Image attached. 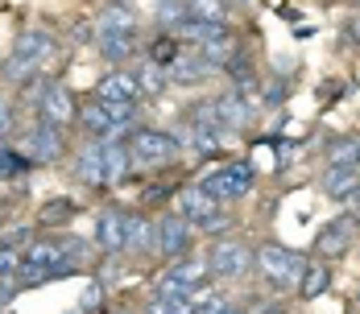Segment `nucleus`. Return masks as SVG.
Returning <instances> with one entry per match:
<instances>
[{
    "label": "nucleus",
    "mask_w": 360,
    "mask_h": 314,
    "mask_svg": "<svg viewBox=\"0 0 360 314\" xmlns=\"http://www.w3.org/2000/svg\"><path fill=\"white\" fill-rule=\"evenodd\" d=\"M252 261H257L261 277L269 281L274 289H298V281L307 273V256L286 248V244H261Z\"/></svg>",
    "instance_id": "f257e3e1"
},
{
    "label": "nucleus",
    "mask_w": 360,
    "mask_h": 314,
    "mask_svg": "<svg viewBox=\"0 0 360 314\" xmlns=\"http://www.w3.org/2000/svg\"><path fill=\"white\" fill-rule=\"evenodd\" d=\"M54 50H58V46H54V37L41 34V30L21 34V37H17V46H13V54H8V63H4V79L25 87V83L37 74V67H41Z\"/></svg>",
    "instance_id": "f03ea898"
},
{
    "label": "nucleus",
    "mask_w": 360,
    "mask_h": 314,
    "mask_svg": "<svg viewBox=\"0 0 360 314\" xmlns=\"http://www.w3.org/2000/svg\"><path fill=\"white\" fill-rule=\"evenodd\" d=\"M199 186H203L219 207H224V203H236V199L252 195V186H257V170H252L249 162H224V166H216L207 178H199Z\"/></svg>",
    "instance_id": "7ed1b4c3"
},
{
    "label": "nucleus",
    "mask_w": 360,
    "mask_h": 314,
    "mask_svg": "<svg viewBox=\"0 0 360 314\" xmlns=\"http://www.w3.org/2000/svg\"><path fill=\"white\" fill-rule=\"evenodd\" d=\"M174 215H182L191 228H203V232H219V228H228V215L219 211V203L199 186V182H191V186H182L179 199H174Z\"/></svg>",
    "instance_id": "20e7f679"
},
{
    "label": "nucleus",
    "mask_w": 360,
    "mask_h": 314,
    "mask_svg": "<svg viewBox=\"0 0 360 314\" xmlns=\"http://www.w3.org/2000/svg\"><path fill=\"white\" fill-rule=\"evenodd\" d=\"M203 277H207V261H199L195 252H191V256H179V261H170L166 273L158 277L153 298H191L195 289H203Z\"/></svg>",
    "instance_id": "39448f33"
},
{
    "label": "nucleus",
    "mask_w": 360,
    "mask_h": 314,
    "mask_svg": "<svg viewBox=\"0 0 360 314\" xmlns=\"http://www.w3.org/2000/svg\"><path fill=\"white\" fill-rule=\"evenodd\" d=\"M207 277L216 281H240L252 269V248L245 240H216L207 248Z\"/></svg>",
    "instance_id": "423d86ee"
},
{
    "label": "nucleus",
    "mask_w": 360,
    "mask_h": 314,
    "mask_svg": "<svg viewBox=\"0 0 360 314\" xmlns=\"http://www.w3.org/2000/svg\"><path fill=\"white\" fill-rule=\"evenodd\" d=\"M79 124H83L87 140H116L124 129H129V112H124V107H108V104H100V100H91V104L79 107Z\"/></svg>",
    "instance_id": "0eeeda50"
},
{
    "label": "nucleus",
    "mask_w": 360,
    "mask_h": 314,
    "mask_svg": "<svg viewBox=\"0 0 360 314\" xmlns=\"http://www.w3.org/2000/svg\"><path fill=\"white\" fill-rule=\"evenodd\" d=\"M191 244H195V228L182 215H162L153 223V252H162L166 261L191 256Z\"/></svg>",
    "instance_id": "6e6552de"
},
{
    "label": "nucleus",
    "mask_w": 360,
    "mask_h": 314,
    "mask_svg": "<svg viewBox=\"0 0 360 314\" xmlns=\"http://www.w3.org/2000/svg\"><path fill=\"white\" fill-rule=\"evenodd\" d=\"M124 145H129L133 162H141V166H166V162L179 153L174 133H162V129H137Z\"/></svg>",
    "instance_id": "1a4fd4ad"
},
{
    "label": "nucleus",
    "mask_w": 360,
    "mask_h": 314,
    "mask_svg": "<svg viewBox=\"0 0 360 314\" xmlns=\"http://www.w3.org/2000/svg\"><path fill=\"white\" fill-rule=\"evenodd\" d=\"M37 120L50 124V129H67V124L79 120V104H75V91L67 83L50 79V87L41 91V104H37Z\"/></svg>",
    "instance_id": "9d476101"
},
{
    "label": "nucleus",
    "mask_w": 360,
    "mask_h": 314,
    "mask_svg": "<svg viewBox=\"0 0 360 314\" xmlns=\"http://www.w3.org/2000/svg\"><path fill=\"white\" fill-rule=\"evenodd\" d=\"M96 100L108 107H124V112H133V104L141 100V91H137V74L124 67H112L108 74H100V83H96Z\"/></svg>",
    "instance_id": "9b49d317"
},
{
    "label": "nucleus",
    "mask_w": 360,
    "mask_h": 314,
    "mask_svg": "<svg viewBox=\"0 0 360 314\" xmlns=\"http://www.w3.org/2000/svg\"><path fill=\"white\" fill-rule=\"evenodd\" d=\"M21 157L34 162V166H50V162H58V157H63V129H50V124L37 120L34 129L25 133V140H21Z\"/></svg>",
    "instance_id": "f8f14e48"
},
{
    "label": "nucleus",
    "mask_w": 360,
    "mask_h": 314,
    "mask_svg": "<svg viewBox=\"0 0 360 314\" xmlns=\"http://www.w3.org/2000/svg\"><path fill=\"white\" fill-rule=\"evenodd\" d=\"M224 129H207V124H195V120H186V129H182L179 137V149H186V153H195V157H212V153H219V145H224Z\"/></svg>",
    "instance_id": "ddd939ff"
},
{
    "label": "nucleus",
    "mask_w": 360,
    "mask_h": 314,
    "mask_svg": "<svg viewBox=\"0 0 360 314\" xmlns=\"http://www.w3.org/2000/svg\"><path fill=\"white\" fill-rule=\"evenodd\" d=\"M96 248L104 256H120L124 252V211H100L96 215Z\"/></svg>",
    "instance_id": "4468645a"
},
{
    "label": "nucleus",
    "mask_w": 360,
    "mask_h": 314,
    "mask_svg": "<svg viewBox=\"0 0 360 314\" xmlns=\"http://www.w3.org/2000/svg\"><path fill=\"white\" fill-rule=\"evenodd\" d=\"M323 190L335 203H348L360 195V170L356 166H327L323 170Z\"/></svg>",
    "instance_id": "2eb2a0df"
},
{
    "label": "nucleus",
    "mask_w": 360,
    "mask_h": 314,
    "mask_svg": "<svg viewBox=\"0 0 360 314\" xmlns=\"http://www.w3.org/2000/svg\"><path fill=\"white\" fill-rule=\"evenodd\" d=\"M207 74H212V67H207L195 50H179L174 63L166 67V79H170L174 87H191V83H199V79H207Z\"/></svg>",
    "instance_id": "dca6fc26"
},
{
    "label": "nucleus",
    "mask_w": 360,
    "mask_h": 314,
    "mask_svg": "<svg viewBox=\"0 0 360 314\" xmlns=\"http://www.w3.org/2000/svg\"><path fill=\"white\" fill-rule=\"evenodd\" d=\"M212 107H216V116H219V129L228 133V129H249L252 124V112H249V104L236 96V91H224V96H216L212 100Z\"/></svg>",
    "instance_id": "f3484780"
},
{
    "label": "nucleus",
    "mask_w": 360,
    "mask_h": 314,
    "mask_svg": "<svg viewBox=\"0 0 360 314\" xmlns=\"http://www.w3.org/2000/svg\"><path fill=\"white\" fill-rule=\"evenodd\" d=\"M315 248H319L323 256H340V252L356 248V223H352V219H335V223H327L323 232H319V240H315Z\"/></svg>",
    "instance_id": "a211bd4d"
},
{
    "label": "nucleus",
    "mask_w": 360,
    "mask_h": 314,
    "mask_svg": "<svg viewBox=\"0 0 360 314\" xmlns=\"http://www.w3.org/2000/svg\"><path fill=\"white\" fill-rule=\"evenodd\" d=\"M75 174L87 186H104V140H87L75 153Z\"/></svg>",
    "instance_id": "6ab92c4d"
},
{
    "label": "nucleus",
    "mask_w": 360,
    "mask_h": 314,
    "mask_svg": "<svg viewBox=\"0 0 360 314\" xmlns=\"http://www.w3.org/2000/svg\"><path fill=\"white\" fill-rule=\"evenodd\" d=\"M96 50H100V58H104L108 67H124V63L137 54V34H100Z\"/></svg>",
    "instance_id": "aec40b11"
},
{
    "label": "nucleus",
    "mask_w": 360,
    "mask_h": 314,
    "mask_svg": "<svg viewBox=\"0 0 360 314\" xmlns=\"http://www.w3.org/2000/svg\"><path fill=\"white\" fill-rule=\"evenodd\" d=\"M133 166V153L124 140H104V186H120Z\"/></svg>",
    "instance_id": "412c9836"
},
{
    "label": "nucleus",
    "mask_w": 360,
    "mask_h": 314,
    "mask_svg": "<svg viewBox=\"0 0 360 314\" xmlns=\"http://www.w3.org/2000/svg\"><path fill=\"white\" fill-rule=\"evenodd\" d=\"M186 4V21H207V25H228L232 8L228 0H182Z\"/></svg>",
    "instance_id": "4be33fe9"
},
{
    "label": "nucleus",
    "mask_w": 360,
    "mask_h": 314,
    "mask_svg": "<svg viewBox=\"0 0 360 314\" xmlns=\"http://www.w3.org/2000/svg\"><path fill=\"white\" fill-rule=\"evenodd\" d=\"M327 289H331V269L319 265V261H307V273L298 281V298L302 302H315V298H323Z\"/></svg>",
    "instance_id": "5701e85b"
},
{
    "label": "nucleus",
    "mask_w": 360,
    "mask_h": 314,
    "mask_svg": "<svg viewBox=\"0 0 360 314\" xmlns=\"http://www.w3.org/2000/svg\"><path fill=\"white\" fill-rule=\"evenodd\" d=\"M124 252H153V223L145 215H124Z\"/></svg>",
    "instance_id": "b1692460"
},
{
    "label": "nucleus",
    "mask_w": 360,
    "mask_h": 314,
    "mask_svg": "<svg viewBox=\"0 0 360 314\" xmlns=\"http://www.w3.org/2000/svg\"><path fill=\"white\" fill-rule=\"evenodd\" d=\"M133 74H137V91H141V96H149V100H153V96H162V91L170 87L166 67H158V63H149V58H145V63L133 70Z\"/></svg>",
    "instance_id": "393cba45"
},
{
    "label": "nucleus",
    "mask_w": 360,
    "mask_h": 314,
    "mask_svg": "<svg viewBox=\"0 0 360 314\" xmlns=\"http://www.w3.org/2000/svg\"><path fill=\"white\" fill-rule=\"evenodd\" d=\"M96 25H100V34H137V21H133L129 13H116V8L100 13Z\"/></svg>",
    "instance_id": "a878e982"
},
{
    "label": "nucleus",
    "mask_w": 360,
    "mask_h": 314,
    "mask_svg": "<svg viewBox=\"0 0 360 314\" xmlns=\"http://www.w3.org/2000/svg\"><path fill=\"white\" fill-rule=\"evenodd\" d=\"M356 157V137H335L327 145V166H352Z\"/></svg>",
    "instance_id": "bb28decb"
},
{
    "label": "nucleus",
    "mask_w": 360,
    "mask_h": 314,
    "mask_svg": "<svg viewBox=\"0 0 360 314\" xmlns=\"http://www.w3.org/2000/svg\"><path fill=\"white\" fill-rule=\"evenodd\" d=\"M158 21H162L166 30H179L182 21H186V4H182V0H162V4H158Z\"/></svg>",
    "instance_id": "cd10ccee"
},
{
    "label": "nucleus",
    "mask_w": 360,
    "mask_h": 314,
    "mask_svg": "<svg viewBox=\"0 0 360 314\" xmlns=\"http://www.w3.org/2000/svg\"><path fill=\"white\" fill-rule=\"evenodd\" d=\"M174 54H179V41H174V37H158V41L149 46V63H158V67H170Z\"/></svg>",
    "instance_id": "c85d7f7f"
},
{
    "label": "nucleus",
    "mask_w": 360,
    "mask_h": 314,
    "mask_svg": "<svg viewBox=\"0 0 360 314\" xmlns=\"http://www.w3.org/2000/svg\"><path fill=\"white\" fill-rule=\"evenodd\" d=\"M21 166H25V157H17L8 145H0V182L17 178V174H21Z\"/></svg>",
    "instance_id": "c756f323"
},
{
    "label": "nucleus",
    "mask_w": 360,
    "mask_h": 314,
    "mask_svg": "<svg viewBox=\"0 0 360 314\" xmlns=\"http://www.w3.org/2000/svg\"><path fill=\"white\" fill-rule=\"evenodd\" d=\"M17 269H21V252L13 244H0V277H17Z\"/></svg>",
    "instance_id": "7c9ffc66"
},
{
    "label": "nucleus",
    "mask_w": 360,
    "mask_h": 314,
    "mask_svg": "<svg viewBox=\"0 0 360 314\" xmlns=\"http://www.w3.org/2000/svg\"><path fill=\"white\" fill-rule=\"evenodd\" d=\"M13 133H17V107L8 104V100H0V145L13 137Z\"/></svg>",
    "instance_id": "2f4dec72"
},
{
    "label": "nucleus",
    "mask_w": 360,
    "mask_h": 314,
    "mask_svg": "<svg viewBox=\"0 0 360 314\" xmlns=\"http://www.w3.org/2000/svg\"><path fill=\"white\" fill-rule=\"evenodd\" d=\"M17 289H21V285H17V277H0V310L13 302V294H17Z\"/></svg>",
    "instance_id": "473e14b6"
},
{
    "label": "nucleus",
    "mask_w": 360,
    "mask_h": 314,
    "mask_svg": "<svg viewBox=\"0 0 360 314\" xmlns=\"http://www.w3.org/2000/svg\"><path fill=\"white\" fill-rule=\"evenodd\" d=\"M96 302H104V285H100V281H91L87 294H83V306H96Z\"/></svg>",
    "instance_id": "72a5a7b5"
},
{
    "label": "nucleus",
    "mask_w": 360,
    "mask_h": 314,
    "mask_svg": "<svg viewBox=\"0 0 360 314\" xmlns=\"http://www.w3.org/2000/svg\"><path fill=\"white\" fill-rule=\"evenodd\" d=\"M58 211H71V203H50V207H46V215H41V219H46V223H58V219H63Z\"/></svg>",
    "instance_id": "f704fd0d"
},
{
    "label": "nucleus",
    "mask_w": 360,
    "mask_h": 314,
    "mask_svg": "<svg viewBox=\"0 0 360 314\" xmlns=\"http://www.w3.org/2000/svg\"><path fill=\"white\" fill-rule=\"evenodd\" d=\"M348 37H352V41L360 46V17H352V25H348Z\"/></svg>",
    "instance_id": "c9c22d12"
},
{
    "label": "nucleus",
    "mask_w": 360,
    "mask_h": 314,
    "mask_svg": "<svg viewBox=\"0 0 360 314\" xmlns=\"http://www.w3.org/2000/svg\"><path fill=\"white\" fill-rule=\"evenodd\" d=\"M352 166L360 170V137H356V157H352Z\"/></svg>",
    "instance_id": "e433bc0d"
},
{
    "label": "nucleus",
    "mask_w": 360,
    "mask_h": 314,
    "mask_svg": "<svg viewBox=\"0 0 360 314\" xmlns=\"http://www.w3.org/2000/svg\"><path fill=\"white\" fill-rule=\"evenodd\" d=\"M257 314H286V310H278V306H269V310H257Z\"/></svg>",
    "instance_id": "4c0bfd02"
},
{
    "label": "nucleus",
    "mask_w": 360,
    "mask_h": 314,
    "mask_svg": "<svg viewBox=\"0 0 360 314\" xmlns=\"http://www.w3.org/2000/svg\"><path fill=\"white\" fill-rule=\"evenodd\" d=\"M352 4H360V0H352Z\"/></svg>",
    "instance_id": "58836bf2"
},
{
    "label": "nucleus",
    "mask_w": 360,
    "mask_h": 314,
    "mask_svg": "<svg viewBox=\"0 0 360 314\" xmlns=\"http://www.w3.org/2000/svg\"><path fill=\"white\" fill-rule=\"evenodd\" d=\"M120 314H124V310H120Z\"/></svg>",
    "instance_id": "ea45409f"
}]
</instances>
